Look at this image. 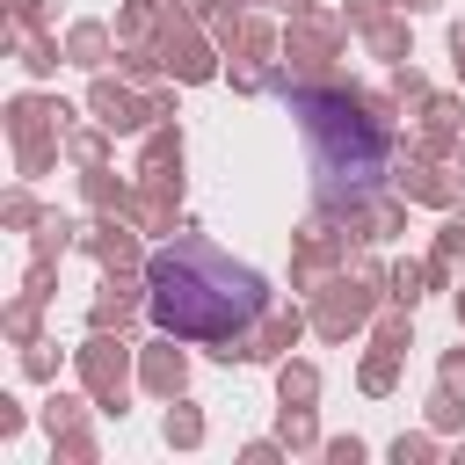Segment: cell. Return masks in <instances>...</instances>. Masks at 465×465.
<instances>
[{"mask_svg": "<svg viewBox=\"0 0 465 465\" xmlns=\"http://www.w3.org/2000/svg\"><path fill=\"white\" fill-rule=\"evenodd\" d=\"M153 320L167 334H196V341H225L262 312V276L225 262L203 240H174L153 254Z\"/></svg>", "mask_w": 465, "mask_h": 465, "instance_id": "cell-1", "label": "cell"}]
</instances>
